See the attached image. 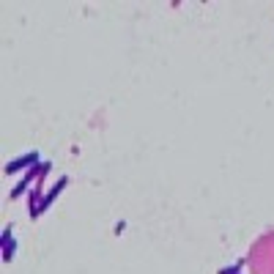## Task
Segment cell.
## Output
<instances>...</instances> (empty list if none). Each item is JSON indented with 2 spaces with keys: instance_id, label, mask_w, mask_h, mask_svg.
Here are the masks:
<instances>
[{
  "instance_id": "cell-3",
  "label": "cell",
  "mask_w": 274,
  "mask_h": 274,
  "mask_svg": "<svg viewBox=\"0 0 274 274\" xmlns=\"http://www.w3.org/2000/svg\"><path fill=\"white\" fill-rule=\"evenodd\" d=\"M11 230H14L11 225L3 230V261H11V258H14V249H17V241L11 239Z\"/></svg>"
},
{
  "instance_id": "cell-1",
  "label": "cell",
  "mask_w": 274,
  "mask_h": 274,
  "mask_svg": "<svg viewBox=\"0 0 274 274\" xmlns=\"http://www.w3.org/2000/svg\"><path fill=\"white\" fill-rule=\"evenodd\" d=\"M66 184H69V179H66V175H63V179H61L58 184H55V187H52L50 192H47V198L42 200V203H38V208H36V211H33V214H30V217H38V214H44V211H47V208H50V206H52V200H55V198H58V195H61V189H63V187H66Z\"/></svg>"
},
{
  "instance_id": "cell-2",
  "label": "cell",
  "mask_w": 274,
  "mask_h": 274,
  "mask_svg": "<svg viewBox=\"0 0 274 274\" xmlns=\"http://www.w3.org/2000/svg\"><path fill=\"white\" fill-rule=\"evenodd\" d=\"M38 162V151H28L25 156H19V159H11L9 165H6V173H17L22 170V167H28V165H36Z\"/></svg>"
},
{
  "instance_id": "cell-4",
  "label": "cell",
  "mask_w": 274,
  "mask_h": 274,
  "mask_svg": "<svg viewBox=\"0 0 274 274\" xmlns=\"http://www.w3.org/2000/svg\"><path fill=\"white\" fill-rule=\"evenodd\" d=\"M42 170H44V162H42V165H38V167H33V170H28V175H25V179H22V181H19V187H17V189H14V192H11V198H19V195H22V192H25V187H28V184H30V181H33V175H36V173H42Z\"/></svg>"
}]
</instances>
